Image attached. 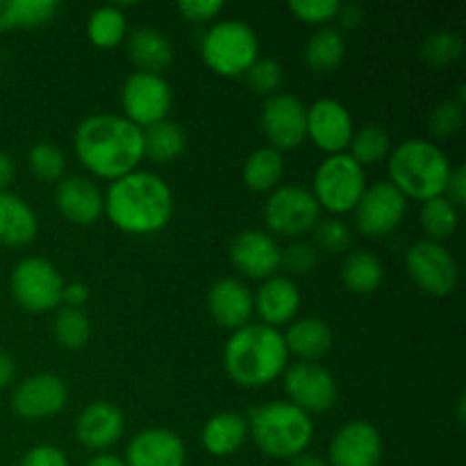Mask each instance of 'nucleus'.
Masks as SVG:
<instances>
[{"instance_id": "nucleus-42", "label": "nucleus", "mask_w": 466, "mask_h": 466, "mask_svg": "<svg viewBox=\"0 0 466 466\" xmlns=\"http://www.w3.org/2000/svg\"><path fill=\"white\" fill-rule=\"evenodd\" d=\"M319 262V250L308 241H294L280 250V267L291 276H308Z\"/></svg>"}, {"instance_id": "nucleus-23", "label": "nucleus", "mask_w": 466, "mask_h": 466, "mask_svg": "<svg viewBox=\"0 0 466 466\" xmlns=\"http://www.w3.org/2000/svg\"><path fill=\"white\" fill-rule=\"evenodd\" d=\"M253 305L267 326H285L299 312L300 289L289 276H271L258 289Z\"/></svg>"}, {"instance_id": "nucleus-15", "label": "nucleus", "mask_w": 466, "mask_h": 466, "mask_svg": "<svg viewBox=\"0 0 466 466\" xmlns=\"http://www.w3.org/2000/svg\"><path fill=\"white\" fill-rule=\"evenodd\" d=\"M66 382L57 373H35L14 387L12 408L23 419H48L64 410Z\"/></svg>"}, {"instance_id": "nucleus-40", "label": "nucleus", "mask_w": 466, "mask_h": 466, "mask_svg": "<svg viewBox=\"0 0 466 466\" xmlns=\"http://www.w3.org/2000/svg\"><path fill=\"white\" fill-rule=\"evenodd\" d=\"M244 76L250 89L264 96H273L280 89L282 82H285V71H282L280 62L273 57H258Z\"/></svg>"}, {"instance_id": "nucleus-16", "label": "nucleus", "mask_w": 466, "mask_h": 466, "mask_svg": "<svg viewBox=\"0 0 466 466\" xmlns=\"http://www.w3.org/2000/svg\"><path fill=\"white\" fill-rule=\"evenodd\" d=\"M328 466H378L382 437L369 421H350L335 432L328 451Z\"/></svg>"}, {"instance_id": "nucleus-7", "label": "nucleus", "mask_w": 466, "mask_h": 466, "mask_svg": "<svg viewBox=\"0 0 466 466\" xmlns=\"http://www.w3.org/2000/svg\"><path fill=\"white\" fill-rule=\"evenodd\" d=\"M312 196L319 208H326L332 214L353 212L358 200L367 189L364 167H360L349 153H337L319 164L312 180Z\"/></svg>"}, {"instance_id": "nucleus-50", "label": "nucleus", "mask_w": 466, "mask_h": 466, "mask_svg": "<svg viewBox=\"0 0 466 466\" xmlns=\"http://www.w3.org/2000/svg\"><path fill=\"white\" fill-rule=\"evenodd\" d=\"M14 376H16L14 360L9 358L7 353H3V350H0V390H5V387L14 380Z\"/></svg>"}, {"instance_id": "nucleus-10", "label": "nucleus", "mask_w": 466, "mask_h": 466, "mask_svg": "<svg viewBox=\"0 0 466 466\" xmlns=\"http://www.w3.org/2000/svg\"><path fill=\"white\" fill-rule=\"evenodd\" d=\"M321 208L312 191L299 185H285L273 189L264 205V218L273 232L285 237H299L319 223Z\"/></svg>"}, {"instance_id": "nucleus-8", "label": "nucleus", "mask_w": 466, "mask_h": 466, "mask_svg": "<svg viewBox=\"0 0 466 466\" xmlns=\"http://www.w3.org/2000/svg\"><path fill=\"white\" fill-rule=\"evenodd\" d=\"M12 294L27 312H48L62 303L64 280L57 268L44 258H25L12 271Z\"/></svg>"}, {"instance_id": "nucleus-28", "label": "nucleus", "mask_w": 466, "mask_h": 466, "mask_svg": "<svg viewBox=\"0 0 466 466\" xmlns=\"http://www.w3.org/2000/svg\"><path fill=\"white\" fill-rule=\"evenodd\" d=\"M144 135V157L157 164H168L182 155L187 146V135L180 123L159 121L141 130Z\"/></svg>"}, {"instance_id": "nucleus-11", "label": "nucleus", "mask_w": 466, "mask_h": 466, "mask_svg": "<svg viewBox=\"0 0 466 466\" xmlns=\"http://www.w3.org/2000/svg\"><path fill=\"white\" fill-rule=\"evenodd\" d=\"M405 267L419 289L437 299L449 296L458 285V262L449 248L435 241L423 239L414 244L405 255Z\"/></svg>"}, {"instance_id": "nucleus-5", "label": "nucleus", "mask_w": 466, "mask_h": 466, "mask_svg": "<svg viewBox=\"0 0 466 466\" xmlns=\"http://www.w3.org/2000/svg\"><path fill=\"white\" fill-rule=\"evenodd\" d=\"M246 423L258 449L273 460H291L305 453L314 435L309 414L287 400L258 405L250 410Z\"/></svg>"}, {"instance_id": "nucleus-2", "label": "nucleus", "mask_w": 466, "mask_h": 466, "mask_svg": "<svg viewBox=\"0 0 466 466\" xmlns=\"http://www.w3.org/2000/svg\"><path fill=\"white\" fill-rule=\"evenodd\" d=\"M105 214L127 235H153L173 217V191L164 177L150 171H132L109 185Z\"/></svg>"}, {"instance_id": "nucleus-35", "label": "nucleus", "mask_w": 466, "mask_h": 466, "mask_svg": "<svg viewBox=\"0 0 466 466\" xmlns=\"http://www.w3.org/2000/svg\"><path fill=\"white\" fill-rule=\"evenodd\" d=\"M391 139L390 132L380 126V123H367V126L360 127L358 132H353V139H350L349 150L350 157L364 167V164H376L390 153Z\"/></svg>"}, {"instance_id": "nucleus-33", "label": "nucleus", "mask_w": 466, "mask_h": 466, "mask_svg": "<svg viewBox=\"0 0 466 466\" xmlns=\"http://www.w3.org/2000/svg\"><path fill=\"white\" fill-rule=\"evenodd\" d=\"M419 217H421V228L428 235V241H435V244H441L458 230V208L446 196L423 200Z\"/></svg>"}, {"instance_id": "nucleus-1", "label": "nucleus", "mask_w": 466, "mask_h": 466, "mask_svg": "<svg viewBox=\"0 0 466 466\" xmlns=\"http://www.w3.org/2000/svg\"><path fill=\"white\" fill-rule=\"evenodd\" d=\"M76 155L86 171L105 180H118L137 171L144 159L141 127L118 114H91L76 130Z\"/></svg>"}, {"instance_id": "nucleus-31", "label": "nucleus", "mask_w": 466, "mask_h": 466, "mask_svg": "<svg viewBox=\"0 0 466 466\" xmlns=\"http://www.w3.org/2000/svg\"><path fill=\"white\" fill-rule=\"evenodd\" d=\"M57 9V0H0V32L46 25L53 21Z\"/></svg>"}, {"instance_id": "nucleus-27", "label": "nucleus", "mask_w": 466, "mask_h": 466, "mask_svg": "<svg viewBox=\"0 0 466 466\" xmlns=\"http://www.w3.org/2000/svg\"><path fill=\"white\" fill-rule=\"evenodd\" d=\"M248 437V423L237 412H218L203 426V446L217 458L237 453Z\"/></svg>"}, {"instance_id": "nucleus-4", "label": "nucleus", "mask_w": 466, "mask_h": 466, "mask_svg": "<svg viewBox=\"0 0 466 466\" xmlns=\"http://www.w3.org/2000/svg\"><path fill=\"white\" fill-rule=\"evenodd\" d=\"M391 185L405 198L431 200L446 191L453 167L440 146L426 139H408L394 148L390 155Z\"/></svg>"}, {"instance_id": "nucleus-18", "label": "nucleus", "mask_w": 466, "mask_h": 466, "mask_svg": "<svg viewBox=\"0 0 466 466\" xmlns=\"http://www.w3.org/2000/svg\"><path fill=\"white\" fill-rule=\"evenodd\" d=\"M280 246L264 230H244L232 239L230 259L244 276L262 280L280 268Z\"/></svg>"}, {"instance_id": "nucleus-9", "label": "nucleus", "mask_w": 466, "mask_h": 466, "mask_svg": "<svg viewBox=\"0 0 466 466\" xmlns=\"http://www.w3.org/2000/svg\"><path fill=\"white\" fill-rule=\"evenodd\" d=\"M121 103L126 118L139 126L141 130L164 121L171 112L173 94L168 82L157 73L137 71L123 82Z\"/></svg>"}, {"instance_id": "nucleus-14", "label": "nucleus", "mask_w": 466, "mask_h": 466, "mask_svg": "<svg viewBox=\"0 0 466 466\" xmlns=\"http://www.w3.org/2000/svg\"><path fill=\"white\" fill-rule=\"evenodd\" d=\"M285 390L289 403L303 412H328L337 400V382L326 367L317 362L291 364L285 371Z\"/></svg>"}, {"instance_id": "nucleus-19", "label": "nucleus", "mask_w": 466, "mask_h": 466, "mask_svg": "<svg viewBox=\"0 0 466 466\" xmlns=\"http://www.w3.org/2000/svg\"><path fill=\"white\" fill-rule=\"evenodd\" d=\"M185 441L168 428H148L127 444L126 466H185Z\"/></svg>"}, {"instance_id": "nucleus-3", "label": "nucleus", "mask_w": 466, "mask_h": 466, "mask_svg": "<svg viewBox=\"0 0 466 466\" xmlns=\"http://www.w3.org/2000/svg\"><path fill=\"white\" fill-rule=\"evenodd\" d=\"M289 350L280 330L271 326H244L232 332L223 350L226 371L237 385L264 387L285 373Z\"/></svg>"}, {"instance_id": "nucleus-17", "label": "nucleus", "mask_w": 466, "mask_h": 466, "mask_svg": "<svg viewBox=\"0 0 466 466\" xmlns=\"http://www.w3.org/2000/svg\"><path fill=\"white\" fill-rule=\"evenodd\" d=\"M353 132L350 112L339 100L319 98L308 107V137L328 155L346 153Z\"/></svg>"}, {"instance_id": "nucleus-39", "label": "nucleus", "mask_w": 466, "mask_h": 466, "mask_svg": "<svg viewBox=\"0 0 466 466\" xmlns=\"http://www.w3.org/2000/svg\"><path fill=\"white\" fill-rule=\"evenodd\" d=\"M314 230V248L321 250L326 255H341L350 248V235L349 226H346L341 218H319L317 226L312 228Z\"/></svg>"}, {"instance_id": "nucleus-32", "label": "nucleus", "mask_w": 466, "mask_h": 466, "mask_svg": "<svg viewBox=\"0 0 466 466\" xmlns=\"http://www.w3.org/2000/svg\"><path fill=\"white\" fill-rule=\"evenodd\" d=\"M346 41L335 27H321L305 46V62L314 73H330L344 62Z\"/></svg>"}, {"instance_id": "nucleus-20", "label": "nucleus", "mask_w": 466, "mask_h": 466, "mask_svg": "<svg viewBox=\"0 0 466 466\" xmlns=\"http://www.w3.org/2000/svg\"><path fill=\"white\" fill-rule=\"evenodd\" d=\"M55 205L59 214L76 226H91L105 212L103 191L82 176H68L57 182Z\"/></svg>"}, {"instance_id": "nucleus-12", "label": "nucleus", "mask_w": 466, "mask_h": 466, "mask_svg": "<svg viewBox=\"0 0 466 466\" xmlns=\"http://www.w3.org/2000/svg\"><path fill=\"white\" fill-rule=\"evenodd\" d=\"M355 223L367 237H385L400 226L408 212V198L390 180L367 187L355 205Z\"/></svg>"}, {"instance_id": "nucleus-6", "label": "nucleus", "mask_w": 466, "mask_h": 466, "mask_svg": "<svg viewBox=\"0 0 466 466\" xmlns=\"http://www.w3.org/2000/svg\"><path fill=\"white\" fill-rule=\"evenodd\" d=\"M203 62L218 76L237 77L248 71L259 57V39L253 27L244 21H218L205 32L200 41Z\"/></svg>"}, {"instance_id": "nucleus-21", "label": "nucleus", "mask_w": 466, "mask_h": 466, "mask_svg": "<svg viewBox=\"0 0 466 466\" xmlns=\"http://www.w3.org/2000/svg\"><path fill=\"white\" fill-rule=\"evenodd\" d=\"M126 431V417L121 408L107 400L86 405L76 419V437L91 451H105L116 444Z\"/></svg>"}, {"instance_id": "nucleus-30", "label": "nucleus", "mask_w": 466, "mask_h": 466, "mask_svg": "<svg viewBox=\"0 0 466 466\" xmlns=\"http://www.w3.org/2000/svg\"><path fill=\"white\" fill-rule=\"evenodd\" d=\"M241 176H244L246 187L253 191L278 189L282 176H285V157H282L280 150L271 148V146L258 148L244 162V173Z\"/></svg>"}, {"instance_id": "nucleus-38", "label": "nucleus", "mask_w": 466, "mask_h": 466, "mask_svg": "<svg viewBox=\"0 0 466 466\" xmlns=\"http://www.w3.org/2000/svg\"><path fill=\"white\" fill-rule=\"evenodd\" d=\"M27 167L35 173L36 180L59 182L64 177V171H66V157L55 144L41 141V144L32 146L30 155H27Z\"/></svg>"}, {"instance_id": "nucleus-26", "label": "nucleus", "mask_w": 466, "mask_h": 466, "mask_svg": "<svg viewBox=\"0 0 466 466\" xmlns=\"http://www.w3.org/2000/svg\"><path fill=\"white\" fill-rule=\"evenodd\" d=\"M285 344L287 350L299 355L303 362H314L323 358L332 346V330L326 321L317 317H305L287 328Z\"/></svg>"}, {"instance_id": "nucleus-13", "label": "nucleus", "mask_w": 466, "mask_h": 466, "mask_svg": "<svg viewBox=\"0 0 466 466\" xmlns=\"http://www.w3.org/2000/svg\"><path fill=\"white\" fill-rule=\"evenodd\" d=\"M262 130L276 150H296L308 139V107L291 94H273L262 105Z\"/></svg>"}, {"instance_id": "nucleus-51", "label": "nucleus", "mask_w": 466, "mask_h": 466, "mask_svg": "<svg viewBox=\"0 0 466 466\" xmlns=\"http://www.w3.org/2000/svg\"><path fill=\"white\" fill-rule=\"evenodd\" d=\"M289 466H328V462L314 453H300L296 458H291Z\"/></svg>"}, {"instance_id": "nucleus-37", "label": "nucleus", "mask_w": 466, "mask_h": 466, "mask_svg": "<svg viewBox=\"0 0 466 466\" xmlns=\"http://www.w3.org/2000/svg\"><path fill=\"white\" fill-rule=\"evenodd\" d=\"M464 50V39L458 35V32L440 30L432 32L421 46V59L431 66H449V64L458 62L462 57Z\"/></svg>"}, {"instance_id": "nucleus-48", "label": "nucleus", "mask_w": 466, "mask_h": 466, "mask_svg": "<svg viewBox=\"0 0 466 466\" xmlns=\"http://www.w3.org/2000/svg\"><path fill=\"white\" fill-rule=\"evenodd\" d=\"M14 176H16V167H14V159L7 153L0 150V191H7V187L12 185Z\"/></svg>"}, {"instance_id": "nucleus-46", "label": "nucleus", "mask_w": 466, "mask_h": 466, "mask_svg": "<svg viewBox=\"0 0 466 466\" xmlns=\"http://www.w3.org/2000/svg\"><path fill=\"white\" fill-rule=\"evenodd\" d=\"M446 191H449V200L455 205V208H460V205L466 203V168L464 167H458L451 171Z\"/></svg>"}, {"instance_id": "nucleus-41", "label": "nucleus", "mask_w": 466, "mask_h": 466, "mask_svg": "<svg viewBox=\"0 0 466 466\" xmlns=\"http://www.w3.org/2000/svg\"><path fill=\"white\" fill-rule=\"evenodd\" d=\"M464 123V103L462 98H449L437 105L432 114L428 116V130L440 139L458 135Z\"/></svg>"}, {"instance_id": "nucleus-45", "label": "nucleus", "mask_w": 466, "mask_h": 466, "mask_svg": "<svg viewBox=\"0 0 466 466\" xmlns=\"http://www.w3.org/2000/svg\"><path fill=\"white\" fill-rule=\"evenodd\" d=\"M21 466H68V460L57 446L39 444L23 455Z\"/></svg>"}, {"instance_id": "nucleus-44", "label": "nucleus", "mask_w": 466, "mask_h": 466, "mask_svg": "<svg viewBox=\"0 0 466 466\" xmlns=\"http://www.w3.org/2000/svg\"><path fill=\"white\" fill-rule=\"evenodd\" d=\"M223 7H226L223 0H180L177 3V9H180L182 16L198 23L217 18L223 12Z\"/></svg>"}, {"instance_id": "nucleus-24", "label": "nucleus", "mask_w": 466, "mask_h": 466, "mask_svg": "<svg viewBox=\"0 0 466 466\" xmlns=\"http://www.w3.org/2000/svg\"><path fill=\"white\" fill-rule=\"evenodd\" d=\"M39 218L27 200L12 191H0V244L25 246L35 241Z\"/></svg>"}, {"instance_id": "nucleus-36", "label": "nucleus", "mask_w": 466, "mask_h": 466, "mask_svg": "<svg viewBox=\"0 0 466 466\" xmlns=\"http://www.w3.org/2000/svg\"><path fill=\"white\" fill-rule=\"evenodd\" d=\"M55 337L59 344L68 350L85 349L91 337V321L82 309L77 308H59L53 321Z\"/></svg>"}, {"instance_id": "nucleus-34", "label": "nucleus", "mask_w": 466, "mask_h": 466, "mask_svg": "<svg viewBox=\"0 0 466 466\" xmlns=\"http://www.w3.org/2000/svg\"><path fill=\"white\" fill-rule=\"evenodd\" d=\"M126 16H123L118 5H103L91 12L89 21H86V35H89L91 44L98 48H114L126 36Z\"/></svg>"}, {"instance_id": "nucleus-25", "label": "nucleus", "mask_w": 466, "mask_h": 466, "mask_svg": "<svg viewBox=\"0 0 466 466\" xmlns=\"http://www.w3.org/2000/svg\"><path fill=\"white\" fill-rule=\"evenodd\" d=\"M127 55L137 71L162 73L173 62V44L164 32L153 27H139L127 39Z\"/></svg>"}, {"instance_id": "nucleus-49", "label": "nucleus", "mask_w": 466, "mask_h": 466, "mask_svg": "<svg viewBox=\"0 0 466 466\" xmlns=\"http://www.w3.org/2000/svg\"><path fill=\"white\" fill-rule=\"evenodd\" d=\"M337 16H339L341 25L346 27H355L362 23V9L358 7V5H339V12H337Z\"/></svg>"}, {"instance_id": "nucleus-29", "label": "nucleus", "mask_w": 466, "mask_h": 466, "mask_svg": "<svg viewBox=\"0 0 466 466\" xmlns=\"http://www.w3.org/2000/svg\"><path fill=\"white\" fill-rule=\"evenodd\" d=\"M382 278H385V268L380 259L369 250H355L344 259V267H341V282L346 289L358 296L373 294L382 285Z\"/></svg>"}, {"instance_id": "nucleus-22", "label": "nucleus", "mask_w": 466, "mask_h": 466, "mask_svg": "<svg viewBox=\"0 0 466 466\" xmlns=\"http://www.w3.org/2000/svg\"><path fill=\"white\" fill-rule=\"evenodd\" d=\"M208 309L221 328L239 330L248 326V319L255 309L253 294L237 278H223L208 291Z\"/></svg>"}, {"instance_id": "nucleus-43", "label": "nucleus", "mask_w": 466, "mask_h": 466, "mask_svg": "<svg viewBox=\"0 0 466 466\" xmlns=\"http://www.w3.org/2000/svg\"><path fill=\"white\" fill-rule=\"evenodd\" d=\"M289 9L305 23H326L337 16V0H291Z\"/></svg>"}, {"instance_id": "nucleus-47", "label": "nucleus", "mask_w": 466, "mask_h": 466, "mask_svg": "<svg viewBox=\"0 0 466 466\" xmlns=\"http://www.w3.org/2000/svg\"><path fill=\"white\" fill-rule=\"evenodd\" d=\"M86 300H89V287L82 285V282H68V285H64L62 303L66 305V308L80 309Z\"/></svg>"}, {"instance_id": "nucleus-52", "label": "nucleus", "mask_w": 466, "mask_h": 466, "mask_svg": "<svg viewBox=\"0 0 466 466\" xmlns=\"http://www.w3.org/2000/svg\"><path fill=\"white\" fill-rule=\"evenodd\" d=\"M85 466H126V462H123L121 458H116V455L100 453V455H96V458H91Z\"/></svg>"}]
</instances>
